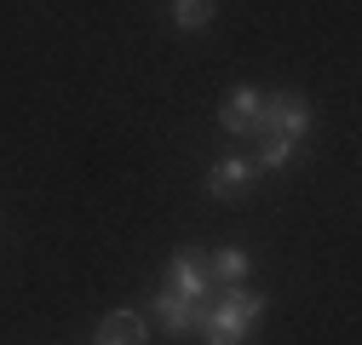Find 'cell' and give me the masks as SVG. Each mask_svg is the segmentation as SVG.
Returning <instances> with one entry per match:
<instances>
[{
	"mask_svg": "<svg viewBox=\"0 0 362 345\" xmlns=\"http://www.w3.org/2000/svg\"><path fill=\"white\" fill-rule=\"evenodd\" d=\"M310 133V104L299 98V93H276L270 98L264 93V115H259V139H305Z\"/></svg>",
	"mask_w": 362,
	"mask_h": 345,
	"instance_id": "obj_2",
	"label": "cell"
},
{
	"mask_svg": "<svg viewBox=\"0 0 362 345\" xmlns=\"http://www.w3.org/2000/svg\"><path fill=\"white\" fill-rule=\"evenodd\" d=\"M253 179H259V161H247V156H224V161H213V172H207V196L236 201V196L253 190Z\"/></svg>",
	"mask_w": 362,
	"mask_h": 345,
	"instance_id": "obj_5",
	"label": "cell"
},
{
	"mask_svg": "<svg viewBox=\"0 0 362 345\" xmlns=\"http://www.w3.org/2000/svg\"><path fill=\"white\" fill-rule=\"evenodd\" d=\"M259 115H264V93H253V86H236L218 104V127L236 133V139H259Z\"/></svg>",
	"mask_w": 362,
	"mask_h": 345,
	"instance_id": "obj_4",
	"label": "cell"
},
{
	"mask_svg": "<svg viewBox=\"0 0 362 345\" xmlns=\"http://www.w3.org/2000/svg\"><path fill=\"white\" fill-rule=\"evenodd\" d=\"M150 311H156V322L173 334V339H185V334H196V317H202V305H190V299H178V293H156L150 299Z\"/></svg>",
	"mask_w": 362,
	"mask_h": 345,
	"instance_id": "obj_6",
	"label": "cell"
},
{
	"mask_svg": "<svg viewBox=\"0 0 362 345\" xmlns=\"http://www.w3.org/2000/svg\"><path fill=\"white\" fill-rule=\"evenodd\" d=\"M93 345H144V317L139 311H110L93 334Z\"/></svg>",
	"mask_w": 362,
	"mask_h": 345,
	"instance_id": "obj_8",
	"label": "cell"
},
{
	"mask_svg": "<svg viewBox=\"0 0 362 345\" xmlns=\"http://www.w3.org/2000/svg\"><path fill=\"white\" fill-rule=\"evenodd\" d=\"M299 144L293 139H259V167H293Z\"/></svg>",
	"mask_w": 362,
	"mask_h": 345,
	"instance_id": "obj_10",
	"label": "cell"
},
{
	"mask_svg": "<svg viewBox=\"0 0 362 345\" xmlns=\"http://www.w3.org/2000/svg\"><path fill=\"white\" fill-rule=\"evenodd\" d=\"M264 305H270V299L253 293V288H224L218 305H202L196 334H202L207 345H247L253 328H259V317H264Z\"/></svg>",
	"mask_w": 362,
	"mask_h": 345,
	"instance_id": "obj_1",
	"label": "cell"
},
{
	"mask_svg": "<svg viewBox=\"0 0 362 345\" xmlns=\"http://www.w3.org/2000/svg\"><path fill=\"white\" fill-rule=\"evenodd\" d=\"M207 253H196V247H178L173 253V265H167V293H178V299H190V305H207Z\"/></svg>",
	"mask_w": 362,
	"mask_h": 345,
	"instance_id": "obj_3",
	"label": "cell"
},
{
	"mask_svg": "<svg viewBox=\"0 0 362 345\" xmlns=\"http://www.w3.org/2000/svg\"><path fill=\"white\" fill-rule=\"evenodd\" d=\"M173 23L178 29H207L213 23V0H173Z\"/></svg>",
	"mask_w": 362,
	"mask_h": 345,
	"instance_id": "obj_9",
	"label": "cell"
},
{
	"mask_svg": "<svg viewBox=\"0 0 362 345\" xmlns=\"http://www.w3.org/2000/svg\"><path fill=\"white\" fill-rule=\"evenodd\" d=\"M247 271H253V253L247 247H218L207 259V282H218V288H242Z\"/></svg>",
	"mask_w": 362,
	"mask_h": 345,
	"instance_id": "obj_7",
	"label": "cell"
}]
</instances>
